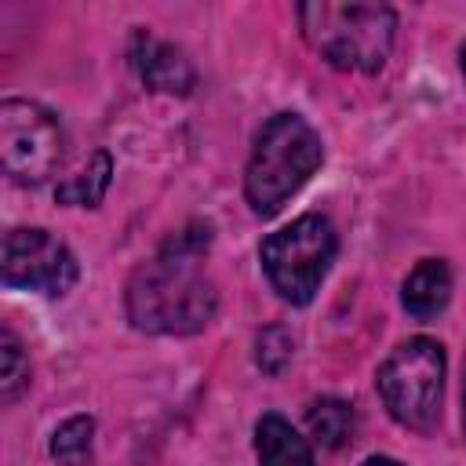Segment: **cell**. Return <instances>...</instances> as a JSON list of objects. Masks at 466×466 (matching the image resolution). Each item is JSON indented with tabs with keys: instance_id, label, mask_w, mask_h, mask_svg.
Returning <instances> with one entry per match:
<instances>
[{
	"instance_id": "cell-1",
	"label": "cell",
	"mask_w": 466,
	"mask_h": 466,
	"mask_svg": "<svg viewBox=\"0 0 466 466\" xmlns=\"http://www.w3.org/2000/svg\"><path fill=\"white\" fill-rule=\"evenodd\" d=\"M211 229L193 222L175 233L149 262H142L124 291L127 320L149 335H193L211 324L218 291L204 273Z\"/></svg>"
},
{
	"instance_id": "cell-2",
	"label": "cell",
	"mask_w": 466,
	"mask_h": 466,
	"mask_svg": "<svg viewBox=\"0 0 466 466\" xmlns=\"http://www.w3.org/2000/svg\"><path fill=\"white\" fill-rule=\"evenodd\" d=\"M324 146L320 135L309 127L299 113H277L269 116L251 146L248 167H244V197L258 218L277 215L320 167Z\"/></svg>"
},
{
	"instance_id": "cell-3",
	"label": "cell",
	"mask_w": 466,
	"mask_h": 466,
	"mask_svg": "<svg viewBox=\"0 0 466 466\" xmlns=\"http://www.w3.org/2000/svg\"><path fill=\"white\" fill-rule=\"evenodd\" d=\"M299 25L306 44L328 66L346 73H379L393 51L397 15L386 4L313 0L299 7Z\"/></svg>"
},
{
	"instance_id": "cell-4",
	"label": "cell",
	"mask_w": 466,
	"mask_h": 466,
	"mask_svg": "<svg viewBox=\"0 0 466 466\" xmlns=\"http://www.w3.org/2000/svg\"><path fill=\"white\" fill-rule=\"evenodd\" d=\"M375 386L393 422L415 433H430L441 419L444 400V346L426 335L400 342L382 360Z\"/></svg>"
},
{
	"instance_id": "cell-5",
	"label": "cell",
	"mask_w": 466,
	"mask_h": 466,
	"mask_svg": "<svg viewBox=\"0 0 466 466\" xmlns=\"http://www.w3.org/2000/svg\"><path fill=\"white\" fill-rule=\"evenodd\" d=\"M335 251H339L335 226L324 215H299L295 222H288L284 229L262 240L258 258L273 291L291 306H306L317 295L320 280L328 277Z\"/></svg>"
},
{
	"instance_id": "cell-6",
	"label": "cell",
	"mask_w": 466,
	"mask_h": 466,
	"mask_svg": "<svg viewBox=\"0 0 466 466\" xmlns=\"http://www.w3.org/2000/svg\"><path fill=\"white\" fill-rule=\"evenodd\" d=\"M66 160V131L51 109L29 98L0 102V164L11 182L40 186Z\"/></svg>"
},
{
	"instance_id": "cell-7",
	"label": "cell",
	"mask_w": 466,
	"mask_h": 466,
	"mask_svg": "<svg viewBox=\"0 0 466 466\" xmlns=\"http://www.w3.org/2000/svg\"><path fill=\"white\" fill-rule=\"evenodd\" d=\"M0 273L7 288H25L58 299L76 284L80 266L62 237L47 229H11L4 237Z\"/></svg>"
},
{
	"instance_id": "cell-8",
	"label": "cell",
	"mask_w": 466,
	"mask_h": 466,
	"mask_svg": "<svg viewBox=\"0 0 466 466\" xmlns=\"http://www.w3.org/2000/svg\"><path fill=\"white\" fill-rule=\"evenodd\" d=\"M131 66L142 76V84L149 91H164V95H189L197 84L193 62L186 58L182 47L153 36L149 29H138L131 40Z\"/></svg>"
},
{
	"instance_id": "cell-9",
	"label": "cell",
	"mask_w": 466,
	"mask_h": 466,
	"mask_svg": "<svg viewBox=\"0 0 466 466\" xmlns=\"http://www.w3.org/2000/svg\"><path fill=\"white\" fill-rule=\"evenodd\" d=\"M448 299H451V269H448L444 258H422V262L408 273V280H404V288H400L404 309H408L411 317H419V320L437 317V313L448 306Z\"/></svg>"
},
{
	"instance_id": "cell-10",
	"label": "cell",
	"mask_w": 466,
	"mask_h": 466,
	"mask_svg": "<svg viewBox=\"0 0 466 466\" xmlns=\"http://www.w3.org/2000/svg\"><path fill=\"white\" fill-rule=\"evenodd\" d=\"M255 451L258 466H317L306 437H299L295 426L277 411H266L255 422Z\"/></svg>"
},
{
	"instance_id": "cell-11",
	"label": "cell",
	"mask_w": 466,
	"mask_h": 466,
	"mask_svg": "<svg viewBox=\"0 0 466 466\" xmlns=\"http://www.w3.org/2000/svg\"><path fill=\"white\" fill-rule=\"evenodd\" d=\"M109 178H113V160H109L106 149H98V153L87 157V164H84L76 175H69V178L55 189V200H58V204H69V208H95V204L106 197Z\"/></svg>"
},
{
	"instance_id": "cell-12",
	"label": "cell",
	"mask_w": 466,
	"mask_h": 466,
	"mask_svg": "<svg viewBox=\"0 0 466 466\" xmlns=\"http://www.w3.org/2000/svg\"><path fill=\"white\" fill-rule=\"evenodd\" d=\"M306 422H309V433H313L317 444L339 448V444H346V441L353 437L357 415H353V408H350L346 400H339V397H320V400L309 404Z\"/></svg>"
},
{
	"instance_id": "cell-13",
	"label": "cell",
	"mask_w": 466,
	"mask_h": 466,
	"mask_svg": "<svg viewBox=\"0 0 466 466\" xmlns=\"http://www.w3.org/2000/svg\"><path fill=\"white\" fill-rule=\"evenodd\" d=\"M29 386V357L11 328L0 331V400L11 404Z\"/></svg>"
},
{
	"instance_id": "cell-14",
	"label": "cell",
	"mask_w": 466,
	"mask_h": 466,
	"mask_svg": "<svg viewBox=\"0 0 466 466\" xmlns=\"http://www.w3.org/2000/svg\"><path fill=\"white\" fill-rule=\"evenodd\" d=\"M91 437H95V419L91 415H73L51 433V455L62 466H80L91 455Z\"/></svg>"
},
{
	"instance_id": "cell-15",
	"label": "cell",
	"mask_w": 466,
	"mask_h": 466,
	"mask_svg": "<svg viewBox=\"0 0 466 466\" xmlns=\"http://www.w3.org/2000/svg\"><path fill=\"white\" fill-rule=\"evenodd\" d=\"M295 342H291V331L288 328H280V324H269L262 335H258V353H255V360H258V368L262 371H269V375H277V371H284V364L291 360V350Z\"/></svg>"
},
{
	"instance_id": "cell-16",
	"label": "cell",
	"mask_w": 466,
	"mask_h": 466,
	"mask_svg": "<svg viewBox=\"0 0 466 466\" xmlns=\"http://www.w3.org/2000/svg\"><path fill=\"white\" fill-rule=\"evenodd\" d=\"M364 466H400V462L390 455H371V459H364Z\"/></svg>"
},
{
	"instance_id": "cell-17",
	"label": "cell",
	"mask_w": 466,
	"mask_h": 466,
	"mask_svg": "<svg viewBox=\"0 0 466 466\" xmlns=\"http://www.w3.org/2000/svg\"><path fill=\"white\" fill-rule=\"evenodd\" d=\"M459 58H462V73H466V44L459 47Z\"/></svg>"
},
{
	"instance_id": "cell-18",
	"label": "cell",
	"mask_w": 466,
	"mask_h": 466,
	"mask_svg": "<svg viewBox=\"0 0 466 466\" xmlns=\"http://www.w3.org/2000/svg\"><path fill=\"white\" fill-rule=\"evenodd\" d=\"M462 404H466V386H462ZM462 422H466V411H462Z\"/></svg>"
}]
</instances>
